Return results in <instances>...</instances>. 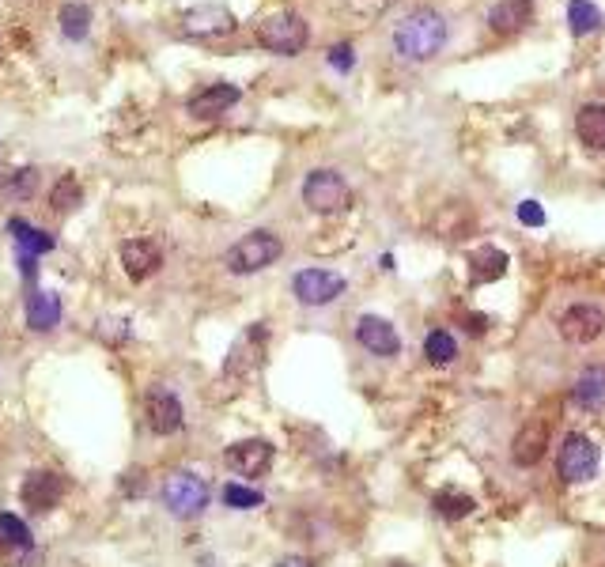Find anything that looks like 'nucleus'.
Segmentation results:
<instances>
[{
  "label": "nucleus",
  "mask_w": 605,
  "mask_h": 567,
  "mask_svg": "<svg viewBox=\"0 0 605 567\" xmlns=\"http://www.w3.org/2000/svg\"><path fill=\"white\" fill-rule=\"evenodd\" d=\"M447 38H450V31H447L443 12H435V8H413V12L394 27L390 46H394V53H398L401 61L420 65V61L439 57L443 46H447Z\"/></svg>",
  "instance_id": "nucleus-1"
},
{
  "label": "nucleus",
  "mask_w": 605,
  "mask_h": 567,
  "mask_svg": "<svg viewBox=\"0 0 605 567\" xmlns=\"http://www.w3.org/2000/svg\"><path fill=\"white\" fill-rule=\"evenodd\" d=\"M280 254H284L280 235H273V231H250V235H242L235 246H227L224 269L227 273H235V276H250V273L269 269Z\"/></svg>",
  "instance_id": "nucleus-2"
},
{
  "label": "nucleus",
  "mask_w": 605,
  "mask_h": 567,
  "mask_svg": "<svg viewBox=\"0 0 605 567\" xmlns=\"http://www.w3.org/2000/svg\"><path fill=\"white\" fill-rule=\"evenodd\" d=\"M311 42V27L299 12H273L258 23V46L277 57H295L307 50Z\"/></svg>",
  "instance_id": "nucleus-3"
},
{
  "label": "nucleus",
  "mask_w": 605,
  "mask_h": 567,
  "mask_svg": "<svg viewBox=\"0 0 605 567\" xmlns=\"http://www.w3.org/2000/svg\"><path fill=\"white\" fill-rule=\"evenodd\" d=\"M303 205L318 212V216H333V212H345L352 205V186L345 182V174L329 171H311L303 178Z\"/></svg>",
  "instance_id": "nucleus-4"
},
{
  "label": "nucleus",
  "mask_w": 605,
  "mask_h": 567,
  "mask_svg": "<svg viewBox=\"0 0 605 567\" xmlns=\"http://www.w3.org/2000/svg\"><path fill=\"white\" fill-rule=\"evenodd\" d=\"M178 31L186 38H201V42H216V38H227L239 31V19L231 16V8L224 4H193L178 16Z\"/></svg>",
  "instance_id": "nucleus-5"
},
{
  "label": "nucleus",
  "mask_w": 605,
  "mask_h": 567,
  "mask_svg": "<svg viewBox=\"0 0 605 567\" xmlns=\"http://www.w3.org/2000/svg\"><path fill=\"white\" fill-rule=\"evenodd\" d=\"M163 503L174 518H197L208 507V484L190 469H178L163 481Z\"/></svg>",
  "instance_id": "nucleus-6"
},
{
  "label": "nucleus",
  "mask_w": 605,
  "mask_h": 567,
  "mask_svg": "<svg viewBox=\"0 0 605 567\" xmlns=\"http://www.w3.org/2000/svg\"><path fill=\"white\" fill-rule=\"evenodd\" d=\"M598 465H602V450L587 435H568L564 447L556 454V469L568 484H587L598 477Z\"/></svg>",
  "instance_id": "nucleus-7"
},
{
  "label": "nucleus",
  "mask_w": 605,
  "mask_h": 567,
  "mask_svg": "<svg viewBox=\"0 0 605 567\" xmlns=\"http://www.w3.org/2000/svg\"><path fill=\"white\" fill-rule=\"evenodd\" d=\"M348 280L341 273H329V269H303L292 276V292L303 307H329L337 295H345Z\"/></svg>",
  "instance_id": "nucleus-8"
},
{
  "label": "nucleus",
  "mask_w": 605,
  "mask_h": 567,
  "mask_svg": "<svg viewBox=\"0 0 605 567\" xmlns=\"http://www.w3.org/2000/svg\"><path fill=\"white\" fill-rule=\"evenodd\" d=\"M556 329H560V337H564L568 344L598 341V337L605 333V310L594 307V303H571V307L560 314Z\"/></svg>",
  "instance_id": "nucleus-9"
},
{
  "label": "nucleus",
  "mask_w": 605,
  "mask_h": 567,
  "mask_svg": "<svg viewBox=\"0 0 605 567\" xmlns=\"http://www.w3.org/2000/svg\"><path fill=\"white\" fill-rule=\"evenodd\" d=\"M265 344H269V329L254 322V326L242 333L239 341L231 344V356L224 363V375L227 378H250L258 371L261 356H265Z\"/></svg>",
  "instance_id": "nucleus-10"
},
{
  "label": "nucleus",
  "mask_w": 605,
  "mask_h": 567,
  "mask_svg": "<svg viewBox=\"0 0 605 567\" xmlns=\"http://www.w3.org/2000/svg\"><path fill=\"white\" fill-rule=\"evenodd\" d=\"M356 344H360L363 352L379 356V360H394L401 352L398 329L390 326L386 318H379V314H360L356 318Z\"/></svg>",
  "instance_id": "nucleus-11"
},
{
  "label": "nucleus",
  "mask_w": 605,
  "mask_h": 567,
  "mask_svg": "<svg viewBox=\"0 0 605 567\" xmlns=\"http://www.w3.org/2000/svg\"><path fill=\"white\" fill-rule=\"evenodd\" d=\"M144 420L156 435H174L186 424V413H182V401L167 390V386H152L148 397H144Z\"/></svg>",
  "instance_id": "nucleus-12"
},
{
  "label": "nucleus",
  "mask_w": 605,
  "mask_h": 567,
  "mask_svg": "<svg viewBox=\"0 0 605 567\" xmlns=\"http://www.w3.org/2000/svg\"><path fill=\"white\" fill-rule=\"evenodd\" d=\"M273 458H277V450L269 439H239L224 450L227 469H235L239 477H261L273 465Z\"/></svg>",
  "instance_id": "nucleus-13"
},
{
  "label": "nucleus",
  "mask_w": 605,
  "mask_h": 567,
  "mask_svg": "<svg viewBox=\"0 0 605 567\" xmlns=\"http://www.w3.org/2000/svg\"><path fill=\"white\" fill-rule=\"evenodd\" d=\"M61 496H65V481H61L57 473H50V469H35V473H27V481H23V488H19V499H23L31 511H38V515L53 511Z\"/></svg>",
  "instance_id": "nucleus-14"
},
{
  "label": "nucleus",
  "mask_w": 605,
  "mask_h": 567,
  "mask_svg": "<svg viewBox=\"0 0 605 567\" xmlns=\"http://www.w3.org/2000/svg\"><path fill=\"white\" fill-rule=\"evenodd\" d=\"M545 454H549V424H545V420H526V424L515 431V439H511V458H515V465H522V469H534Z\"/></svg>",
  "instance_id": "nucleus-15"
},
{
  "label": "nucleus",
  "mask_w": 605,
  "mask_h": 567,
  "mask_svg": "<svg viewBox=\"0 0 605 567\" xmlns=\"http://www.w3.org/2000/svg\"><path fill=\"white\" fill-rule=\"evenodd\" d=\"M121 265H125L129 280H148L152 273H159L163 250L152 239H125L121 242Z\"/></svg>",
  "instance_id": "nucleus-16"
},
{
  "label": "nucleus",
  "mask_w": 605,
  "mask_h": 567,
  "mask_svg": "<svg viewBox=\"0 0 605 567\" xmlns=\"http://www.w3.org/2000/svg\"><path fill=\"white\" fill-rule=\"evenodd\" d=\"M484 19L496 35H519L534 23V0H496Z\"/></svg>",
  "instance_id": "nucleus-17"
},
{
  "label": "nucleus",
  "mask_w": 605,
  "mask_h": 567,
  "mask_svg": "<svg viewBox=\"0 0 605 567\" xmlns=\"http://www.w3.org/2000/svg\"><path fill=\"white\" fill-rule=\"evenodd\" d=\"M239 99H242V91L235 84H208V87H201V91L193 95L190 103H186V110H190L193 118L208 121V118H220V114H227V110L239 103Z\"/></svg>",
  "instance_id": "nucleus-18"
},
{
  "label": "nucleus",
  "mask_w": 605,
  "mask_h": 567,
  "mask_svg": "<svg viewBox=\"0 0 605 567\" xmlns=\"http://www.w3.org/2000/svg\"><path fill=\"white\" fill-rule=\"evenodd\" d=\"M571 405L583 413H598L605 405V367H583V375L571 382Z\"/></svg>",
  "instance_id": "nucleus-19"
},
{
  "label": "nucleus",
  "mask_w": 605,
  "mask_h": 567,
  "mask_svg": "<svg viewBox=\"0 0 605 567\" xmlns=\"http://www.w3.org/2000/svg\"><path fill=\"white\" fill-rule=\"evenodd\" d=\"M575 137L590 152H605V103H583L575 110Z\"/></svg>",
  "instance_id": "nucleus-20"
},
{
  "label": "nucleus",
  "mask_w": 605,
  "mask_h": 567,
  "mask_svg": "<svg viewBox=\"0 0 605 567\" xmlns=\"http://www.w3.org/2000/svg\"><path fill=\"white\" fill-rule=\"evenodd\" d=\"M57 322H61V295L38 292L35 284H31V295H27V326L35 329V333H50Z\"/></svg>",
  "instance_id": "nucleus-21"
},
{
  "label": "nucleus",
  "mask_w": 605,
  "mask_h": 567,
  "mask_svg": "<svg viewBox=\"0 0 605 567\" xmlns=\"http://www.w3.org/2000/svg\"><path fill=\"white\" fill-rule=\"evenodd\" d=\"M507 273V254L496 250V246H481L473 258H469V280L473 284H492Z\"/></svg>",
  "instance_id": "nucleus-22"
},
{
  "label": "nucleus",
  "mask_w": 605,
  "mask_h": 567,
  "mask_svg": "<svg viewBox=\"0 0 605 567\" xmlns=\"http://www.w3.org/2000/svg\"><path fill=\"white\" fill-rule=\"evenodd\" d=\"M57 23H61V35L69 42H84L87 31H91V8L80 4V0H69V4H61Z\"/></svg>",
  "instance_id": "nucleus-23"
},
{
  "label": "nucleus",
  "mask_w": 605,
  "mask_h": 567,
  "mask_svg": "<svg viewBox=\"0 0 605 567\" xmlns=\"http://www.w3.org/2000/svg\"><path fill=\"white\" fill-rule=\"evenodd\" d=\"M8 231H12V239L19 242V254H31V258H38V254H50L53 246V235H46L42 227H31V224H23V220H12L8 224Z\"/></svg>",
  "instance_id": "nucleus-24"
},
{
  "label": "nucleus",
  "mask_w": 605,
  "mask_h": 567,
  "mask_svg": "<svg viewBox=\"0 0 605 567\" xmlns=\"http://www.w3.org/2000/svg\"><path fill=\"white\" fill-rule=\"evenodd\" d=\"M568 23H571V35L583 38V35H594L602 27V8L594 0H568Z\"/></svg>",
  "instance_id": "nucleus-25"
},
{
  "label": "nucleus",
  "mask_w": 605,
  "mask_h": 567,
  "mask_svg": "<svg viewBox=\"0 0 605 567\" xmlns=\"http://www.w3.org/2000/svg\"><path fill=\"white\" fill-rule=\"evenodd\" d=\"M38 189V171L35 167H19V171H8L0 178V197H12V201H27L35 197Z\"/></svg>",
  "instance_id": "nucleus-26"
},
{
  "label": "nucleus",
  "mask_w": 605,
  "mask_h": 567,
  "mask_svg": "<svg viewBox=\"0 0 605 567\" xmlns=\"http://www.w3.org/2000/svg\"><path fill=\"white\" fill-rule=\"evenodd\" d=\"M454 356H458V341L450 337L447 329H432L424 337V360L432 367H447V363H454Z\"/></svg>",
  "instance_id": "nucleus-27"
},
{
  "label": "nucleus",
  "mask_w": 605,
  "mask_h": 567,
  "mask_svg": "<svg viewBox=\"0 0 605 567\" xmlns=\"http://www.w3.org/2000/svg\"><path fill=\"white\" fill-rule=\"evenodd\" d=\"M80 205H84V189H80V182H76L72 174H65V178L50 189V208L53 212H76Z\"/></svg>",
  "instance_id": "nucleus-28"
},
{
  "label": "nucleus",
  "mask_w": 605,
  "mask_h": 567,
  "mask_svg": "<svg viewBox=\"0 0 605 567\" xmlns=\"http://www.w3.org/2000/svg\"><path fill=\"white\" fill-rule=\"evenodd\" d=\"M432 507L443 518H466V515H473L477 503H473V496H466V492H435Z\"/></svg>",
  "instance_id": "nucleus-29"
},
{
  "label": "nucleus",
  "mask_w": 605,
  "mask_h": 567,
  "mask_svg": "<svg viewBox=\"0 0 605 567\" xmlns=\"http://www.w3.org/2000/svg\"><path fill=\"white\" fill-rule=\"evenodd\" d=\"M394 4H398V0H345V12L352 19H360V23H375V19L386 16Z\"/></svg>",
  "instance_id": "nucleus-30"
},
{
  "label": "nucleus",
  "mask_w": 605,
  "mask_h": 567,
  "mask_svg": "<svg viewBox=\"0 0 605 567\" xmlns=\"http://www.w3.org/2000/svg\"><path fill=\"white\" fill-rule=\"evenodd\" d=\"M0 541L12 545V549H31V530L23 526V518L4 511V515H0Z\"/></svg>",
  "instance_id": "nucleus-31"
},
{
  "label": "nucleus",
  "mask_w": 605,
  "mask_h": 567,
  "mask_svg": "<svg viewBox=\"0 0 605 567\" xmlns=\"http://www.w3.org/2000/svg\"><path fill=\"white\" fill-rule=\"evenodd\" d=\"M224 503L231 507V511H254V507L265 503V496H261L258 488H246V484H227Z\"/></svg>",
  "instance_id": "nucleus-32"
},
{
  "label": "nucleus",
  "mask_w": 605,
  "mask_h": 567,
  "mask_svg": "<svg viewBox=\"0 0 605 567\" xmlns=\"http://www.w3.org/2000/svg\"><path fill=\"white\" fill-rule=\"evenodd\" d=\"M329 65L341 72H352V65H356V53H352V46L348 42H333L329 46Z\"/></svg>",
  "instance_id": "nucleus-33"
},
{
  "label": "nucleus",
  "mask_w": 605,
  "mask_h": 567,
  "mask_svg": "<svg viewBox=\"0 0 605 567\" xmlns=\"http://www.w3.org/2000/svg\"><path fill=\"white\" fill-rule=\"evenodd\" d=\"M519 220L526 227H541V224H545V212H541V205H537V201H522V205H519Z\"/></svg>",
  "instance_id": "nucleus-34"
},
{
  "label": "nucleus",
  "mask_w": 605,
  "mask_h": 567,
  "mask_svg": "<svg viewBox=\"0 0 605 567\" xmlns=\"http://www.w3.org/2000/svg\"><path fill=\"white\" fill-rule=\"evenodd\" d=\"M273 567H311V560H303V556H280Z\"/></svg>",
  "instance_id": "nucleus-35"
},
{
  "label": "nucleus",
  "mask_w": 605,
  "mask_h": 567,
  "mask_svg": "<svg viewBox=\"0 0 605 567\" xmlns=\"http://www.w3.org/2000/svg\"><path fill=\"white\" fill-rule=\"evenodd\" d=\"M394 567H409V564H394Z\"/></svg>",
  "instance_id": "nucleus-36"
}]
</instances>
